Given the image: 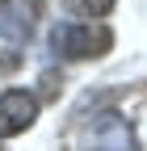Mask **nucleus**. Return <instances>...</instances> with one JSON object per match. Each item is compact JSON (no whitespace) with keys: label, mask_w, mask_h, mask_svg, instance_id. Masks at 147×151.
Returning <instances> with one entry per match:
<instances>
[{"label":"nucleus","mask_w":147,"mask_h":151,"mask_svg":"<svg viewBox=\"0 0 147 151\" xmlns=\"http://www.w3.org/2000/svg\"><path fill=\"white\" fill-rule=\"evenodd\" d=\"M38 0H0V67H13L34 29Z\"/></svg>","instance_id":"f03ea898"},{"label":"nucleus","mask_w":147,"mask_h":151,"mask_svg":"<svg viewBox=\"0 0 147 151\" xmlns=\"http://www.w3.org/2000/svg\"><path fill=\"white\" fill-rule=\"evenodd\" d=\"M34 118H38V97L34 92H25V88L0 92V139H13L21 130H30Z\"/></svg>","instance_id":"7ed1b4c3"},{"label":"nucleus","mask_w":147,"mask_h":151,"mask_svg":"<svg viewBox=\"0 0 147 151\" xmlns=\"http://www.w3.org/2000/svg\"><path fill=\"white\" fill-rule=\"evenodd\" d=\"M63 9L71 17H105L114 9V0H63Z\"/></svg>","instance_id":"39448f33"},{"label":"nucleus","mask_w":147,"mask_h":151,"mask_svg":"<svg viewBox=\"0 0 147 151\" xmlns=\"http://www.w3.org/2000/svg\"><path fill=\"white\" fill-rule=\"evenodd\" d=\"M50 46L63 59H97L114 46L109 25H93V21H63L50 29Z\"/></svg>","instance_id":"f257e3e1"},{"label":"nucleus","mask_w":147,"mask_h":151,"mask_svg":"<svg viewBox=\"0 0 147 151\" xmlns=\"http://www.w3.org/2000/svg\"><path fill=\"white\" fill-rule=\"evenodd\" d=\"M88 151H135V130L126 126L118 113H105V118L93 126V143Z\"/></svg>","instance_id":"20e7f679"}]
</instances>
